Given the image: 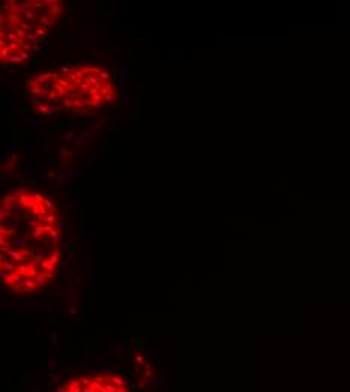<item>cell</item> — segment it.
Returning a JSON list of instances; mask_svg holds the SVG:
<instances>
[{
    "instance_id": "1",
    "label": "cell",
    "mask_w": 350,
    "mask_h": 392,
    "mask_svg": "<svg viewBox=\"0 0 350 392\" xmlns=\"http://www.w3.org/2000/svg\"><path fill=\"white\" fill-rule=\"evenodd\" d=\"M18 273L21 276H24L26 279H35L41 271H38L36 267H27L26 264L24 265H18Z\"/></svg>"
},
{
    "instance_id": "2",
    "label": "cell",
    "mask_w": 350,
    "mask_h": 392,
    "mask_svg": "<svg viewBox=\"0 0 350 392\" xmlns=\"http://www.w3.org/2000/svg\"><path fill=\"white\" fill-rule=\"evenodd\" d=\"M18 202L23 205V207H26V208H32L35 204H36V198H35V195H23V196H20V199H18Z\"/></svg>"
},
{
    "instance_id": "3",
    "label": "cell",
    "mask_w": 350,
    "mask_h": 392,
    "mask_svg": "<svg viewBox=\"0 0 350 392\" xmlns=\"http://www.w3.org/2000/svg\"><path fill=\"white\" fill-rule=\"evenodd\" d=\"M0 267H2V270H5L6 273H17V271H18V265L12 261V260H6V261H3Z\"/></svg>"
},
{
    "instance_id": "4",
    "label": "cell",
    "mask_w": 350,
    "mask_h": 392,
    "mask_svg": "<svg viewBox=\"0 0 350 392\" xmlns=\"http://www.w3.org/2000/svg\"><path fill=\"white\" fill-rule=\"evenodd\" d=\"M38 222L47 223V225H53L54 222H57V216H56V213H48L45 216H38Z\"/></svg>"
},
{
    "instance_id": "5",
    "label": "cell",
    "mask_w": 350,
    "mask_h": 392,
    "mask_svg": "<svg viewBox=\"0 0 350 392\" xmlns=\"http://www.w3.org/2000/svg\"><path fill=\"white\" fill-rule=\"evenodd\" d=\"M8 23H12L14 26H20L23 23V17L18 15V14H14V12H8Z\"/></svg>"
},
{
    "instance_id": "6",
    "label": "cell",
    "mask_w": 350,
    "mask_h": 392,
    "mask_svg": "<svg viewBox=\"0 0 350 392\" xmlns=\"http://www.w3.org/2000/svg\"><path fill=\"white\" fill-rule=\"evenodd\" d=\"M11 257V260L14 262H23L24 261V255L21 254V251H15V249H11V252L8 254Z\"/></svg>"
},
{
    "instance_id": "7",
    "label": "cell",
    "mask_w": 350,
    "mask_h": 392,
    "mask_svg": "<svg viewBox=\"0 0 350 392\" xmlns=\"http://www.w3.org/2000/svg\"><path fill=\"white\" fill-rule=\"evenodd\" d=\"M39 265H41L44 273H48V271H54V265H56V264H53V262L47 258V260H43Z\"/></svg>"
},
{
    "instance_id": "8",
    "label": "cell",
    "mask_w": 350,
    "mask_h": 392,
    "mask_svg": "<svg viewBox=\"0 0 350 392\" xmlns=\"http://www.w3.org/2000/svg\"><path fill=\"white\" fill-rule=\"evenodd\" d=\"M53 112H54V109L47 106V104H39L38 106V113H43V116H50V115H53Z\"/></svg>"
},
{
    "instance_id": "9",
    "label": "cell",
    "mask_w": 350,
    "mask_h": 392,
    "mask_svg": "<svg viewBox=\"0 0 350 392\" xmlns=\"http://www.w3.org/2000/svg\"><path fill=\"white\" fill-rule=\"evenodd\" d=\"M36 20V11L32 8V9H29V11H26V14L23 15V21H27V23H32V21H35Z\"/></svg>"
},
{
    "instance_id": "10",
    "label": "cell",
    "mask_w": 350,
    "mask_h": 392,
    "mask_svg": "<svg viewBox=\"0 0 350 392\" xmlns=\"http://www.w3.org/2000/svg\"><path fill=\"white\" fill-rule=\"evenodd\" d=\"M20 26H21V29H23L26 33H35V32H36V24H32V23L23 21Z\"/></svg>"
},
{
    "instance_id": "11",
    "label": "cell",
    "mask_w": 350,
    "mask_h": 392,
    "mask_svg": "<svg viewBox=\"0 0 350 392\" xmlns=\"http://www.w3.org/2000/svg\"><path fill=\"white\" fill-rule=\"evenodd\" d=\"M107 382H110V383L116 385L118 388H125V380H124V379H121V377H118V376H112L110 379H107Z\"/></svg>"
},
{
    "instance_id": "12",
    "label": "cell",
    "mask_w": 350,
    "mask_h": 392,
    "mask_svg": "<svg viewBox=\"0 0 350 392\" xmlns=\"http://www.w3.org/2000/svg\"><path fill=\"white\" fill-rule=\"evenodd\" d=\"M44 234H45V226L44 225H39L38 228H35V231H33V234H32V238L33 240H38V238H41Z\"/></svg>"
},
{
    "instance_id": "13",
    "label": "cell",
    "mask_w": 350,
    "mask_h": 392,
    "mask_svg": "<svg viewBox=\"0 0 350 392\" xmlns=\"http://www.w3.org/2000/svg\"><path fill=\"white\" fill-rule=\"evenodd\" d=\"M48 235H50V238H51V243H53V244H59V243H60V235H59V231H57V229H54V228H53V229L50 231V234H48Z\"/></svg>"
},
{
    "instance_id": "14",
    "label": "cell",
    "mask_w": 350,
    "mask_h": 392,
    "mask_svg": "<svg viewBox=\"0 0 350 392\" xmlns=\"http://www.w3.org/2000/svg\"><path fill=\"white\" fill-rule=\"evenodd\" d=\"M38 287H36V282L35 279H26V288H24V293H30V291H35Z\"/></svg>"
},
{
    "instance_id": "15",
    "label": "cell",
    "mask_w": 350,
    "mask_h": 392,
    "mask_svg": "<svg viewBox=\"0 0 350 392\" xmlns=\"http://www.w3.org/2000/svg\"><path fill=\"white\" fill-rule=\"evenodd\" d=\"M30 95H44L45 94V90H44V87L41 86V85H35V86H30Z\"/></svg>"
},
{
    "instance_id": "16",
    "label": "cell",
    "mask_w": 350,
    "mask_h": 392,
    "mask_svg": "<svg viewBox=\"0 0 350 392\" xmlns=\"http://www.w3.org/2000/svg\"><path fill=\"white\" fill-rule=\"evenodd\" d=\"M50 14H51V17L57 18V17L62 14V6H60V3H56L54 6H51V9H50Z\"/></svg>"
},
{
    "instance_id": "17",
    "label": "cell",
    "mask_w": 350,
    "mask_h": 392,
    "mask_svg": "<svg viewBox=\"0 0 350 392\" xmlns=\"http://www.w3.org/2000/svg\"><path fill=\"white\" fill-rule=\"evenodd\" d=\"M48 260L53 262V264H57V262L60 261V251H59V249H54V251L50 254Z\"/></svg>"
},
{
    "instance_id": "18",
    "label": "cell",
    "mask_w": 350,
    "mask_h": 392,
    "mask_svg": "<svg viewBox=\"0 0 350 392\" xmlns=\"http://www.w3.org/2000/svg\"><path fill=\"white\" fill-rule=\"evenodd\" d=\"M60 100H62V106H63V109H67V110H73V109H74V106H73V100H71V98L63 97V98H60Z\"/></svg>"
},
{
    "instance_id": "19",
    "label": "cell",
    "mask_w": 350,
    "mask_h": 392,
    "mask_svg": "<svg viewBox=\"0 0 350 392\" xmlns=\"http://www.w3.org/2000/svg\"><path fill=\"white\" fill-rule=\"evenodd\" d=\"M73 106H74L76 110H82V109H85V100L76 97V98L73 100Z\"/></svg>"
},
{
    "instance_id": "20",
    "label": "cell",
    "mask_w": 350,
    "mask_h": 392,
    "mask_svg": "<svg viewBox=\"0 0 350 392\" xmlns=\"http://www.w3.org/2000/svg\"><path fill=\"white\" fill-rule=\"evenodd\" d=\"M112 94H115V90H113V86H112L110 83H107V85L103 86V89H101V95H103V97H107V95H112Z\"/></svg>"
},
{
    "instance_id": "21",
    "label": "cell",
    "mask_w": 350,
    "mask_h": 392,
    "mask_svg": "<svg viewBox=\"0 0 350 392\" xmlns=\"http://www.w3.org/2000/svg\"><path fill=\"white\" fill-rule=\"evenodd\" d=\"M18 199H20L18 196H15L14 193H11V195H6V196L3 198V202H6V204H17Z\"/></svg>"
},
{
    "instance_id": "22",
    "label": "cell",
    "mask_w": 350,
    "mask_h": 392,
    "mask_svg": "<svg viewBox=\"0 0 350 392\" xmlns=\"http://www.w3.org/2000/svg\"><path fill=\"white\" fill-rule=\"evenodd\" d=\"M26 41L32 43V45H38V43H39V36H38L36 33H27V38H26Z\"/></svg>"
},
{
    "instance_id": "23",
    "label": "cell",
    "mask_w": 350,
    "mask_h": 392,
    "mask_svg": "<svg viewBox=\"0 0 350 392\" xmlns=\"http://www.w3.org/2000/svg\"><path fill=\"white\" fill-rule=\"evenodd\" d=\"M47 279H48V278L45 276V273H39V274L35 278V282H36L38 285H41V287H43V285L47 284Z\"/></svg>"
},
{
    "instance_id": "24",
    "label": "cell",
    "mask_w": 350,
    "mask_h": 392,
    "mask_svg": "<svg viewBox=\"0 0 350 392\" xmlns=\"http://www.w3.org/2000/svg\"><path fill=\"white\" fill-rule=\"evenodd\" d=\"M15 33H17V36H18V39H26L27 38V33L21 29V26H17L15 27V30H14Z\"/></svg>"
},
{
    "instance_id": "25",
    "label": "cell",
    "mask_w": 350,
    "mask_h": 392,
    "mask_svg": "<svg viewBox=\"0 0 350 392\" xmlns=\"http://www.w3.org/2000/svg\"><path fill=\"white\" fill-rule=\"evenodd\" d=\"M21 60H23V59L20 57V54H18V53H12V54H11V57H9V62H11L12 65H15V63H20Z\"/></svg>"
},
{
    "instance_id": "26",
    "label": "cell",
    "mask_w": 350,
    "mask_h": 392,
    "mask_svg": "<svg viewBox=\"0 0 350 392\" xmlns=\"http://www.w3.org/2000/svg\"><path fill=\"white\" fill-rule=\"evenodd\" d=\"M92 380H94V379H92ZM92 388H94L97 392H100L101 389H104V383H103V382H97V380H94V382H92Z\"/></svg>"
},
{
    "instance_id": "27",
    "label": "cell",
    "mask_w": 350,
    "mask_h": 392,
    "mask_svg": "<svg viewBox=\"0 0 350 392\" xmlns=\"http://www.w3.org/2000/svg\"><path fill=\"white\" fill-rule=\"evenodd\" d=\"M91 100H92V107H98V106L101 104V101L104 100V97H103V95H98V97L91 98Z\"/></svg>"
},
{
    "instance_id": "28",
    "label": "cell",
    "mask_w": 350,
    "mask_h": 392,
    "mask_svg": "<svg viewBox=\"0 0 350 392\" xmlns=\"http://www.w3.org/2000/svg\"><path fill=\"white\" fill-rule=\"evenodd\" d=\"M104 388H106V391L107 392H116L118 391V386H116V385H113V383H110V382L104 383Z\"/></svg>"
},
{
    "instance_id": "29",
    "label": "cell",
    "mask_w": 350,
    "mask_h": 392,
    "mask_svg": "<svg viewBox=\"0 0 350 392\" xmlns=\"http://www.w3.org/2000/svg\"><path fill=\"white\" fill-rule=\"evenodd\" d=\"M44 205L47 207V210H48V211H56V205H54L50 199H45V201H44Z\"/></svg>"
},
{
    "instance_id": "30",
    "label": "cell",
    "mask_w": 350,
    "mask_h": 392,
    "mask_svg": "<svg viewBox=\"0 0 350 392\" xmlns=\"http://www.w3.org/2000/svg\"><path fill=\"white\" fill-rule=\"evenodd\" d=\"M17 53L20 54V57H21L23 60H26V59H29V57H30V53H29V51H26V50H23V48H20Z\"/></svg>"
},
{
    "instance_id": "31",
    "label": "cell",
    "mask_w": 350,
    "mask_h": 392,
    "mask_svg": "<svg viewBox=\"0 0 350 392\" xmlns=\"http://www.w3.org/2000/svg\"><path fill=\"white\" fill-rule=\"evenodd\" d=\"M12 208H14V204H6V202H3L0 210H3V211H6V213H12Z\"/></svg>"
},
{
    "instance_id": "32",
    "label": "cell",
    "mask_w": 350,
    "mask_h": 392,
    "mask_svg": "<svg viewBox=\"0 0 350 392\" xmlns=\"http://www.w3.org/2000/svg\"><path fill=\"white\" fill-rule=\"evenodd\" d=\"M67 386H68V388H79V386H80V380H79V379H71Z\"/></svg>"
},
{
    "instance_id": "33",
    "label": "cell",
    "mask_w": 350,
    "mask_h": 392,
    "mask_svg": "<svg viewBox=\"0 0 350 392\" xmlns=\"http://www.w3.org/2000/svg\"><path fill=\"white\" fill-rule=\"evenodd\" d=\"M48 97H50V100H51V101H54V103H57V101H59V98H60V97H59V94H57L56 90H50Z\"/></svg>"
},
{
    "instance_id": "34",
    "label": "cell",
    "mask_w": 350,
    "mask_h": 392,
    "mask_svg": "<svg viewBox=\"0 0 350 392\" xmlns=\"http://www.w3.org/2000/svg\"><path fill=\"white\" fill-rule=\"evenodd\" d=\"M38 264H41V261H38L35 257H33L32 260H27V261H26V265H27V267H36Z\"/></svg>"
},
{
    "instance_id": "35",
    "label": "cell",
    "mask_w": 350,
    "mask_h": 392,
    "mask_svg": "<svg viewBox=\"0 0 350 392\" xmlns=\"http://www.w3.org/2000/svg\"><path fill=\"white\" fill-rule=\"evenodd\" d=\"M11 249H12V246H11L9 243H6V244H2V246H0L2 254H5V252H6V254H9V252H11Z\"/></svg>"
},
{
    "instance_id": "36",
    "label": "cell",
    "mask_w": 350,
    "mask_h": 392,
    "mask_svg": "<svg viewBox=\"0 0 350 392\" xmlns=\"http://www.w3.org/2000/svg\"><path fill=\"white\" fill-rule=\"evenodd\" d=\"M79 380H80V383L85 385V386H92V382H94V380H91L89 377H82V379H79Z\"/></svg>"
},
{
    "instance_id": "37",
    "label": "cell",
    "mask_w": 350,
    "mask_h": 392,
    "mask_svg": "<svg viewBox=\"0 0 350 392\" xmlns=\"http://www.w3.org/2000/svg\"><path fill=\"white\" fill-rule=\"evenodd\" d=\"M35 33H36V35H38V36H41V38H43V39H45V38H47V33H45V30H44V27H38V29H36V32H35Z\"/></svg>"
},
{
    "instance_id": "38",
    "label": "cell",
    "mask_w": 350,
    "mask_h": 392,
    "mask_svg": "<svg viewBox=\"0 0 350 392\" xmlns=\"http://www.w3.org/2000/svg\"><path fill=\"white\" fill-rule=\"evenodd\" d=\"M118 97V94H112V95H107V97H104V101L106 103H112V101H115V98Z\"/></svg>"
},
{
    "instance_id": "39",
    "label": "cell",
    "mask_w": 350,
    "mask_h": 392,
    "mask_svg": "<svg viewBox=\"0 0 350 392\" xmlns=\"http://www.w3.org/2000/svg\"><path fill=\"white\" fill-rule=\"evenodd\" d=\"M21 254L24 255V258H26V257H29V258H33V257H35V255H33V252H32V251H27V249H23V251H21Z\"/></svg>"
},
{
    "instance_id": "40",
    "label": "cell",
    "mask_w": 350,
    "mask_h": 392,
    "mask_svg": "<svg viewBox=\"0 0 350 392\" xmlns=\"http://www.w3.org/2000/svg\"><path fill=\"white\" fill-rule=\"evenodd\" d=\"M35 198H36V204H44V201H45V198H44L43 195H39V193H36Z\"/></svg>"
},
{
    "instance_id": "41",
    "label": "cell",
    "mask_w": 350,
    "mask_h": 392,
    "mask_svg": "<svg viewBox=\"0 0 350 392\" xmlns=\"http://www.w3.org/2000/svg\"><path fill=\"white\" fill-rule=\"evenodd\" d=\"M98 77H100V80H104V82H107V80H109V74H107V73H103V71L100 73V76H98Z\"/></svg>"
},
{
    "instance_id": "42",
    "label": "cell",
    "mask_w": 350,
    "mask_h": 392,
    "mask_svg": "<svg viewBox=\"0 0 350 392\" xmlns=\"http://www.w3.org/2000/svg\"><path fill=\"white\" fill-rule=\"evenodd\" d=\"M9 213H6V211H3V210H0V222H2V225H3V222H5V219L8 216Z\"/></svg>"
},
{
    "instance_id": "43",
    "label": "cell",
    "mask_w": 350,
    "mask_h": 392,
    "mask_svg": "<svg viewBox=\"0 0 350 392\" xmlns=\"http://www.w3.org/2000/svg\"><path fill=\"white\" fill-rule=\"evenodd\" d=\"M44 6V2H33V9H39V8H43Z\"/></svg>"
},
{
    "instance_id": "44",
    "label": "cell",
    "mask_w": 350,
    "mask_h": 392,
    "mask_svg": "<svg viewBox=\"0 0 350 392\" xmlns=\"http://www.w3.org/2000/svg\"><path fill=\"white\" fill-rule=\"evenodd\" d=\"M54 24H56V18L50 15V20H48V24H47V27H51V26H54Z\"/></svg>"
},
{
    "instance_id": "45",
    "label": "cell",
    "mask_w": 350,
    "mask_h": 392,
    "mask_svg": "<svg viewBox=\"0 0 350 392\" xmlns=\"http://www.w3.org/2000/svg\"><path fill=\"white\" fill-rule=\"evenodd\" d=\"M12 214H15V216H18V214H20V207H18L17 204H14V208H12Z\"/></svg>"
},
{
    "instance_id": "46",
    "label": "cell",
    "mask_w": 350,
    "mask_h": 392,
    "mask_svg": "<svg viewBox=\"0 0 350 392\" xmlns=\"http://www.w3.org/2000/svg\"><path fill=\"white\" fill-rule=\"evenodd\" d=\"M56 225H57V228H65V226H68L67 222H63V220H60V219L56 222Z\"/></svg>"
},
{
    "instance_id": "47",
    "label": "cell",
    "mask_w": 350,
    "mask_h": 392,
    "mask_svg": "<svg viewBox=\"0 0 350 392\" xmlns=\"http://www.w3.org/2000/svg\"><path fill=\"white\" fill-rule=\"evenodd\" d=\"M82 392H97V391H95L92 386H83V388H82Z\"/></svg>"
},
{
    "instance_id": "48",
    "label": "cell",
    "mask_w": 350,
    "mask_h": 392,
    "mask_svg": "<svg viewBox=\"0 0 350 392\" xmlns=\"http://www.w3.org/2000/svg\"><path fill=\"white\" fill-rule=\"evenodd\" d=\"M18 160V155L17 154H12V157H11V162H9V165L12 166V165H15V162Z\"/></svg>"
},
{
    "instance_id": "49",
    "label": "cell",
    "mask_w": 350,
    "mask_h": 392,
    "mask_svg": "<svg viewBox=\"0 0 350 392\" xmlns=\"http://www.w3.org/2000/svg\"><path fill=\"white\" fill-rule=\"evenodd\" d=\"M60 154H62V155H71V151L67 149V148H62V149H60Z\"/></svg>"
},
{
    "instance_id": "50",
    "label": "cell",
    "mask_w": 350,
    "mask_h": 392,
    "mask_svg": "<svg viewBox=\"0 0 350 392\" xmlns=\"http://www.w3.org/2000/svg\"><path fill=\"white\" fill-rule=\"evenodd\" d=\"M21 48H23V50H26V51H29V50L32 48V47H30V43H24L23 45H21Z\"/></svg>"
},
{
    "instance_id": "51",
    "label": "cell",
    "mask_w": 350,
    "mask_h": 392,
    "mask_svg": "<svg viewBox=\"0 0 350 392\" xmlns=\"http://www.w3.org/2000/svg\"><path fill=\"white\" fill-rule=\"evenodd\" d=\"M29 226H32V228H38L39 225H38V222H36V220H30V222H29Z\"/></svg>"
},
{
    "instance_id": "52",
    "label": "cell",
    "mask_w": 350,
    "mask_h": 392,
    "mask_svg": "<svg viewBox=\"0 0 350 392\" xmlns=\"http://www.w3.org/2000/svg\"><path fill=\"white\" fill-rule=\"evenodd\" d=\"M136 362H137L139 365H142V363H143V357H142L140 354H137V356H136Z\"/></svg>"
},
{
    "instance_id": "53",
    "label": "cell",
    "mask_w": 350,
    "mask_h": 392,
    "mask_svg": "<svg viewBox=\"0 0 350 392\" xmlns=\"http://www.w3.org/2000/svg\"><path fill=\"white\" fill-rule=\"evenodd\" d=\"M8 241H6V237L3 235V234H0V244H6Z\"/></svg>"
},
{
    "instance_id": "54",
    "label": "cell",
    "mask_w": 350,
    "mask_h": 392,
    "mask_svg": "<svg viewBox=\"0 0 350 392\" xmlns=\"http://www.w3.org/2000/svg\"><path fill=\"white\" fill-rule=\"evenodd\" d=\"M65 128V125H56V127H53L51 131H59V130H63Z\"/></svg>"
},
{
    "instance_id": "55",
    "label": "cell",
    "mask_w": 350,
    "mask_h": 392,
    "mask_svg": "<svg viewBox=\"0 0 350 392\" xmlns=\"http://www.w3.org/2000/svg\"><path fill=\"white\" fill-rule=\"evenodd\" d=\"M73 136H74V133H68V134H67V137H65V139H67V140H70V139H71V137H73Z\"/></svg>"
},
{
    "instance_id": "56",
    "label": "cell",
    "mask_w": 350,
    "mask_h": 392,
    "mask_svg": "<svg viewBox=\"0 0 350 392\" xmlns=\"http://www.w3.org/2000/svg\"><path fill=\"white\" fill-rule=\"evenodd\" d=\"M73 392H82V386H79V388H73Z\"/></svg>"
},
{
    "instance_id": "57",
    "label": "cell",
    "mask_w": 350,
    "mask_h": 392,
    "mask_svg": "<svg viewBox=\"0 0 350 392\" xmlns=\"http://www.w3.org/2000/svg\"><path fill=\"white\" fill-rule=\"evenodd\" d=\"M116 392H129V391H127L125 388H118V391Z\"/></svg>"
},
{
    "instance_id": "58",
    "label": "cell",
    "mask_w": 350,
    "mask_h": 392,
    "mask_svg": "<svg viewBox=\"0 0 350 392\" xmlns=\"http://www.w3.org/2000/svg\"><path fill=\"white\" fill-rule=\"evenodd\" d=\"M32 50H33V51H38L39 47H38V45H32Z\"/></svg>"
},
{
    "instance_id": "59",
    "label": "cell",
    "mask_w": 350,
    "mask_h": 392,
    "mask_svg": "<svg viewBox=\"0 0 350 392\" xmlns=\"http://www.w3.org/2000/svg\"><path fill=\"white\" fill-rule=\"evenodd\" d=\"M57 63H59V60H53V62H51V66H54V65H57Z\"/></svg>"
}]
</instances>
